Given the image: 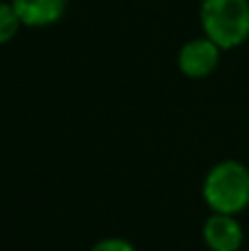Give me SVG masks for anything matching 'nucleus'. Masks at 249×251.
Wrapping results in <instances>:
<instances>
[{"mask_svg":"<svg viewBox=\"0 0 249 251\" xmlns=\"http://www.w3.org/2000/svg\"><path fill=\"white\" fill-rule=\"evenodd\" d=\"M203 201L212 214H236L249 207V168L236 159L212 165L203 181Z\"/></svg>","mask_w":249,"mask_h":251,"instance_id":"f257e3e1","label":"nucleus"},{"mask_svg":"<svg viewBox=\"0 0 249 251\" xmlns=\"http://www.w3.org/2000/svg\"><path fill=\"white\" fill-rule=\"evenodd\" d=\"M201 29L221 51L238 49L249 40V0H203Z\"/></svg>","mask_w":249,"mask_h":251,"instance_id":"f03ea898","label":"nucleus"},{"mask_svg":"<svg viewBox=\"0 0 249 251\" xmlns=\"http://www.w3.org/2000/svg\"><path fill=\"white\" fill-rule=\"evenodd\" d=\"M221 49L216 47L212 40L205 35L201 38H192L181 47L179 55H176V64L179 71L190 79H205L219 69L221 64Z\"/></svg>","mask_w":249,"mask_h":251,"instance_id":"7ed1b4c3","label":"nucleus"},{"mask_svg":"<svg viewBox=\"0 0 249 251\" xmlns=\"http://www.w3.org/2000/svg\"><path fill=\"white\" fill-rule=\"evenodd\" d=\"M245 240L243 225L236 216L212 214L203 223V243L210 251H238Z\"/></svg>","mask_w":249,"mask_h":251,"instance_id":"20e7f679","label":"nucleus"},{"mask_svg":"<svg viewBox=\"0 0 249 251\" xmlns=\"http://www.w3.org/2000/svg\"><path fill=\"white\" fill-rule=\"evenodd\" d=\"M20 18L22 26L44 29L64 18L69 0H9Z\"/></svg>","mask_w":249,"mask_h":251,"instance_id":"39448f33","label":"nucleus"},{"mask_svg":"<svg viewBox=\"0 0 249 251\" xmlns=\"http://www.w3.org/2000/svg\"><path fill=\"white\" fill-rule=\"evenodd\" d=\"M22 22L18 18L16 9H13L11 2H0V47L7 42H11L18 35Z\"/></svg>","mask_w":249,"mask_h":251,"instance_id":"423d86ee","label":"nucleus"},{"mask_svg":"<svg viewBox=\"0 0 249 251\" xmlns=\"http://www.w3.org/2000/svg\"><path fill=\"white\" fill-rule=\"evenodd\" d=\"M88 251H137V247L130 240L113 236V238H104V240H100V243H95Z\"/></svg>","mask_w":249,"mask_h":251,"instance_id":"0eeeda50","label":"nucleus"}]
</instances>
